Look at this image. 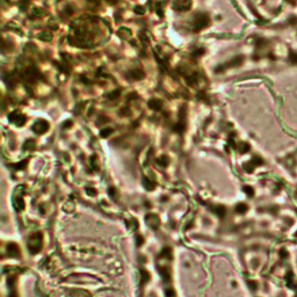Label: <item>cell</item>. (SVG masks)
Returning a JSON list of instances; mask_svg holds the SVG:
<instances>
[{"label": "cell", "instance_id": "1", "mask_svg": "<svg viewBox=\"0 0 297 297\" xmlns=\"http://www.w3.org/2000/svg\"><path fill=\"white\" fill-rule=\"evenodd\" d=\"M209 18H208V15L207 14H198L196 18H195V23H194V26H195V28L197 29V30H200V29H203V28H205L208 24H209Z\"/></svg>", "mask_w": 297, "mask_h": 297}, {"label": "cell", "instance_id": "11", "mask_svg": "<svg viewBox=\"0 0 297 297\" xmlns=\"http://www.w3.org/2000/svg\"><path fill=\"white\" fill-rule=\"evenodd\" d=\"M166 295H167L168 297H173V291H172V290H167V291H166Z\"/></svg>", "mask_w": 297, "mask_h": 297}, {"label": "cell", "instance_id": "12", "mask_svg": "<svg viewBox=\"0 0 297 297\" xmlns=\"http://www.w3.org/2000/svg\"><path fill=\"white\" fill-rule=\"evenodd\" d=\"M87 192L91 193V194H95V190H94V189H87Z\"/></svg>", "mask_w": 297, "mask_h": 297}, {"label": "cell", "instance_id": "2", "mask_svg": "<svg viewBox=\"0 0 297 297\" xmlns=\"http://www.w3.org/2000/svg\"><path fill=\"white\" fill-rule=\"evenodd\" d=\"M28 247H29V250H30L33 253L38 252V250H40V247H41V237H40L38 239H37V234H35L34 237H32L30 242H29V244H28Z\"/></svg>", "mask_w": 297, "mask_h": 297}, {"label": "cell", "instance_id": "10", "mask_svg": "<svg viewBox=\"0 0 297 297\" xmlns=\"http://www.w3.org/2000/svg\"><path fill=\"white\" fill-rule=\"evenodd\" d=\"M118 97H120V93H118V91L113 92V94H109V98H110V99H116V98H118Z\"/></svg>", "mask_w": 297, "mask_h": 297}, {"label": "cell", "instance_id": "7", "mask_svg": "<svg viewBox=\"0 0 297 297\" xmlns=\"http://www.w3.org/2000/svg\"><path fill=\"white\" fill-rule=\"evenodd\" d=\"M215 211H216V214H217V215H219V216H224L225 209H224L223 207H217L216 209H215Z\"/></svg>", "mask_w": 297, "mask_h": 297}, {"label": "cell", "instance_id": "3", "mask_svg": "<svg viewBox=\"0 0 297 297\" xmlns=\"http://www.w3.org/2000/svg\"><path fill=\"white\" fill-rule=\"evenodd\" d=\"M48 128H49V124H48V122H45V121H38V122H36V123L34 124V127H33V129H34L36 132H38V134L45 132V131L48 130Z\"/></svg>", "mask_w": 297, "mask_h": 297}, {"label": "cell", "instance_id": "13", "mask_svg": "<svg viewBox=\"0 0 297 297\" xmlns=\"http://www.w3.org/2000/svg\"><path fill=\"white\" fill-rule=\"evenodd\" d=\"M107 1H109V3H111V1H113V3H114V1H116V0H107Z\"/></svg>", "mask_w": 297, "mask_h": 297}, {"label": "cell", "instance_id": "5", "mask_svg": "<svg viewBox=\"0 0 297 297\" xmlns=\"http://www.w3.org/2000/svg\"><path fill=\"white\" fill-rule=\"evenodd\" d=\"M8 253L11 255H18L19 254V247L15 244H9L8 245Z\"/></svg>", "mask_w": 297, "mask_h": 297}, {"label": "cell", "instance_id": "9", "mask_svg": "<svg viewBox=\"0 0 297 297\" xmlns=\"http://www.w3.org/2000/svg\"><path fill=\"white\" fill-rule=\"evenodd\" d=\"M111 132H113L111 129H105V130L101 131V136H102V137H107V136H109Z\"/></svg>", "mask_w": 297, "mask_h": 297}, {"label": "cell", "instance_id": "8", "mask_svg": "<svg viewBox=\"0 0 297 297\" xmlns=\"http://www.w3.org/2000/svg\"><path fill=\"white\" fill-rule=\"evenodd\" d=\"M140 274H142V281H143V282L147 281V280H148V277H150L148 273H146L145 271H142V272H140Z\"/></svg>", "mask_w": 297, "mask_h": 297}, {"label": "cell", "instance_id": "4", "mask_svg": "<svg viewBox=\"0 0 297 297\" xmlns=\"http://www.w3.org/2000/svg\"><path fill=\"white\" fill-rule=\"evenodd\" d=\"M148 107L155 109V110H158V109L161 108V102L159 100H151L150 102H148Z\"/></svg>", "mask_w": 297, "mask_h": 297}, {"label": "cell", "instance_id": "6", "mask_svg": "<svg viewBox=\"0 0 297 297\" xmlns=\"http://www.w3.org/2000/svg\"><path fill=\"white\" fill-rule=\"evenodd\" d=\"M130 77L134 78V79H142V78L144 77V74H143V72L139 71V70H134V71L130 72Z\"/></svg>", "mask_w": 297, "mask_h": 297}]
</instances>
